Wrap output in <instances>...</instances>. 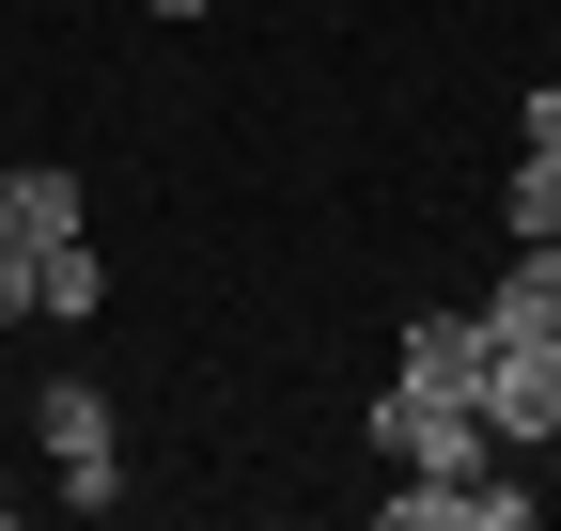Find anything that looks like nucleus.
I'll return each mask as SVG.
<instances>
[{"instance_id": "nucleus-7", "label": "nucleus", "mask_w": 561, "mask_h": 531, "mask_svg": "<svg viewBox=\"0 0 561 531\" xmlns=\"http://www.w3.org/2000/svg\"><path fill=\"white\" fill-rule=\"evenodd\" d=\"M94 297H110V266H94L79 235H47V250H32V313H62V328H79Z\"/></svg>"}, {"instance_id": "nucleus-4", "label": "nucleus", "mask_w": 561, "mask_h": 531, "mask_svg": "<svg viewBox=\"0 0 561 531\" xmlns=\"http://www.w3.org/2000/svg\"><path fill=\"white\" fill-rule=\"evenodd\" d=\"M483 360H500L483 297H468V313H421V328H405V391H468V407H483Z\"/></svg>"}, {"instance_id": "nucleus-9", "label": "nucleus", "mask_w": 561, "mask_h": 531, "mask_svg": "<svg viewBox=\"0 0 561 531\" xmlns=\"http://www.w3.org/2000/svg\"><path fill=\"white\" fill-rule=\"evenodd\" d=\"M0 328H32V250L0 235Z\"/></svg>"}, {"instance_id": "nucleus-1", "label": "nucleus", "mask_w": 561, "mask_h": 531, "mask_svg": "<svg viewBox=\"0 0 561 531\" xmlns=\"http://www.w3.org/2000/svg\"><path fill=\"white\" fill-rule=\"evenodd\" d=\"M375 453H390V470H453V485H468V470H500V438H483L468 391H405V375L375 391Z\"/></svg>"}, {"instance_id": "nucleus-6", "label": "nucleus", "mask_w": 561, "mask_h": 531, "mask_svg": "<svg viewBox=\"0 0 561 531\" xmlns=\"http://www.w3.org/2000/svg\"><path fill=\"white\" fill-rule=\"evenodd\" d=\"M0 235H16V250H47V235H79V172H62V157H32V172H0Z\"/></svg>"}, {"instance_id": "nucleus-3", "label": "nucleus", "mask_w": 561, "mask_h": 531, "mask_svg": "<svg viewBox=\"0 0 561 531\" xmlns=\"http://www.w3.org/2000/svg\"><path fill=\"white\" fill-rule=\"evenodd\" d=\"M483 438H500V453H546L561 438V344H500V360H483Z\"/></svg>"}, {"instance_id": "nucleus-5", "label": "nucleus", "mask_w": 561, "mask_h": 531, "mask_svg": "<svg viewBox=\"0 0 561 531\" xmlns=\"http://www.w3.org/2000/svg\"><path fill=\"white\" fill-rule=\"evenodd\" d=\"M483 328H500V344H561V235H515V266H500V297H483Z\"/></svg>"}, {"instance_id": "nucleus-8", "label": "nucleus", "mask_w": 561, "mask_h": 531, "mask_svg": "<svg viewBox=\"0 0 561 531\" xmlns=\"http://www.w3.org/2000/svg\"><path fill=\"white\" fill-rule=\"evenodd\" d=\"M500 219H515V235H561V142L515 157V204H500Z\"/></svg>"}, {"instance_id": "nucleus-2", "label": "nucleus", "mask_w": 561, "mask_h": 531, "mask_svg": "<svg viewBox=\"0 0 561 531\" xmlns=\"http://www.w3.org/2000/svg\"><path fill=\"white\" fill-rule=\"evenodd\" d=\"M47 485L79 500V516L125 500V438H110V391L94 375H47Z\"/></svg>"}, {"instance_id": "nucleus-10", "label": "nucleus", "mask_w": 561, "mask_h": 531, "mask_svg": "<svg viewBox=\"0 0 561 531\" xmlns=\"http://www.w3.org/2000/svg\"><path fill=\"white\" fill-rule=\"evenodd\" d=\"M140 16H203V0H140Z\"/></svg>"}]
</instances>
